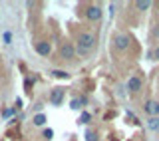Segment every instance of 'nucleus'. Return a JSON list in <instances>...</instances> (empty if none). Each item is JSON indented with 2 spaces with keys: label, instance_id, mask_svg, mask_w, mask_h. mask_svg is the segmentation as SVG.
<instances>
[{
  "label": "nucleus",
  "instance_id": "nucleus-1",
  "mask_svg": "<svg viewBox=\"0 0 159 141\" xmlns=\"http://www.w3.org/2000/svg\"><path fill=\"white\" fill-rule=\"evenodd\" d=\"M93 46H96V36L89 32H82L78 36V46H76V52L80 54V56H88L89 52L93 50Z\"/></svg>",
  "mask_w": 159,
  "mask_h": 141
},
{
  "label": "nucleus",
  "instance_id": "nucleus-2",
  "mask_svg": "<svg viewBox=\"0 0 159 141\" xmlns=\"http://www.w3.org/2000/svg\"><path fill=\"white\" fill-rule=\"evenodd\" d=\"M60 56H62L64 60H72L74 56H76V48H74L70 42H64L62 46H60Z\"/></svg>",
  "mask_w": 159,
  "mask_h": 141
},
{
  "label": "nucleus",
  "instance_id": "nucleus-3",
  "mask_svg": "<svg viewBox=\"0 0 159 141\" xmlns=\"http://www.w3.org/2000/svg\"><path fill=\"white\" fill-rule=\"evenodd\" d=\"M62 99H64V89H62V88H56V89H52V95H50V102H52L54 105H60V103H62Z\"/></svg>",
  "mask_w": 159,
  "mask_h": 141
},
{
  "label": "nucleus",
  "instance_id": "nucleus-4",
  "mask_svg": "<svg viewBox=\"0 0 159 141\" xmlns=\"http://www.w3.org/2000/svg\"><path fill=\"white\" fill-rule=\"evenodd\" d=\"M86 16L89 20H99V18H102V8H99V6H89L88 12H86Z\"/></svg>",
  "mask_w": 159,
  "mask_h": 141
},
{
  "label": "nucleus",
  "instance_id": "nucleus-5",
  "mask_svg": "<svg viewBox=\"0 0 159 141\" xmlns=\"http://www.w3.org/2000/svg\"><path fill=\"white\" fill-rule=\"evenodd\" d=\"M127 89H129V92H137V89H141V80L135 78V75L129 78L127 80Z\"/></svg>",
  "mask_w": 159,
  "mask_h": 141
},
{
  "label": "nucleus",
  "instance_id": "nucleus-6",
  "mask_svg": "<svg viewBox=\"0 0 159 141\" xmlns=\"http://www.w3.org/2000/svg\"><path fill=\"white\" fill-rule=\"evenodd\" d=\"M129 46V38L125 36V34H119V36L116 38V48L117 50H125Z\"/></svg>",
  "mask_w": 159,
  "mask_h": 141
},
{
  "label": "nucleus",
  "instance_id": "nucleus-7",
  "mask_svg": "<svg viewBox=\"0 0 159 141\" xmlns=\"http://www.w3.org/2000/svg\"><path fill=\"white\" fill-rule=\"evenodd\" d=\"M50 50H52V48H50L48 42H38V44H36V52L40 54V56H48Z\"/></svg>",
  "mask_w": 159,
  "mask_h": 141
},
{
  "label": "nucleus",
  "instance_id": "nucleus-8",
  "mask_svg": "<svg viewBox=\"0 0 159 141\" xmlns=\"http://www.w3.org/2000/svg\"><path fill=\"white\" fill-rule=\"evenodd\" d=\"M145 111L151 115H159V103L157 102H147L145 103Z\"/></svg>",
  "mask_w": 159,
  "mask_h": 141
},
{
  "label": "nucleus",
  "instance_id": "nucleus-9",
  "mask_svg": "<svg viewBox=\"0 0 159 141\" xmlns=\"http://www.w3.org/2000/svg\"><path fill=\"white\" fill-rule=\"evenodd\" d=\"M32 121H34V125H44V123H46V115H44V113H38V115H34Z\"/></svg>",
  "mask_w": 159,
  "mask_h": 141
},
{
  "label": "nucleus",
  "instance_id": "nucleus-10",
  "mask_svg": "<svg viewBox=\"0 0 159 141\" xmlns=\"http://www.w3.org/2000/svg\"><path fill=\"white\" fill-rule=\"evenodd\" d=\"M86 103V99H72V103H70V107L72 109H80L82 105Z\"/></svg>",
  "mask_w": 159,
  "mask_h": 141
},
{
  "label": "nucleus",
  "instance_id": "nucleus-11",
  "mask_svg": "<svg viewBox=\"0 0 159 141\" xmlns=\"http://www.w3.org/2000/svg\"><path fill=\"white\" fill-rule=\"evenodd\" d=\"M135 6H137L139 10H145V8L151 6V2H149V0H137V2H135Z\"/></svg>",
  "mask_w": 159,
  "mask_h": 141
},
{
  "label": "nucleus",
  "instance_id": "nucleus-12",
  "mask_svg": "<svg viewBox=\"0 0 159 141\" xmlns=\"http://www.w3.org/2000/svg\"><path fill=\"white\" fill-rule=\"evenodd\" d=\"M149 127H151V129H159V119L157 117H151V119H149Z\"/></svg>",
  "mask_w": 159,
  "mask_h": 141
},
{
  "label": "nucleus",
  "instance_id": "nucleus-13",
  "mask_svg": "<svg viewBox=\"0 0 159 141\" xmlns=\"http://www.w3.org/2000/svg\"><path fill=\"white\" fill-rule=\"evenodd\" d=\"M89 119H92V115H89L88 111H84V113H82V117H80V123H88Z\"/></svg>",
  "mask_w": 159,
  "mask_h": 141
},
{
  "label": "nucleus",
  "instance_id": "nucleus-14",
  "mask_svg": "<svg viewBox=\"0 0 159 141\" xmlns=\"http://www.w3.org/2000/svg\"><path fill=\"white\" fill-rule=\"evenodd\" d=\"M52 74L56 75V78H68V74H66V72H62V70H54Z\"/></svg>",
  "mask_w": 159,
  "mask_h": 141
},
{
  "label": "nucleus",
  "instance_id": "nucleus-15",
  "mask_svg": "<svg viewBox=\"0 0 159 141\" xmlns=\"http://www.w3.org/2000/svg\"><path fill=\"white\" fill-rule=\"evenodd\" d=\"M98 137H96V133H93V131H88L86 133V141H96Z\"/></svg>",
  "mask_w": 159,
  "mask_h": 141
},
{
  "label": "nucleus",
  "instance_id": "nucleus-16",
  "mask_svg": "<svg viewBox=\"0 0 159 141\" xmlns=\"http://www.w3.org/2000/svg\"><path fill=\"white\" fill-rule=\"evenodd\" d=\"M4 42H6V44L12 42V32H4Z\"/></svg>",
  "mask_w": 159,
  "mask_h": 141
},
{
  "label": "nucleus",
  "instance_id": "nucleus-17",
  "mask_svg": "<svg viewBox=\"0 0 159 141\" xmlns=\"http://www.w3.org/2000/svg\"><path fill=\"white\" fill-rule=\"evenodd\" d=\"M52 135H54L52 129H46V131H44V137H46V139H52Z\"/></svg>",
  "mask_w": 159,
  "mask_h": 141
},
{
  "label": "nucleus",
  "instance_id": "nucleus-18",
  "mask_svg": "<svg viewBox=\"0 0 159 141\" xmlns=\"http://www.w3.org/2000/svg\"><path fill=\"white\" fill-rule=\"evenodd\" d=\"M153 56H155V60H159V46L155 48V52H153Z\"/></svg>",
  "mask_w": 159,
  "mask_h": 141
}]
</instances>
